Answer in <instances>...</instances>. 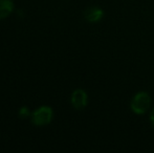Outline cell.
Returning a JSON list of instances; mask_svg holds the SVG:
<instances>
[{
  "label": "cell",
  "mask_w": 154,
  "mask_h": 153,
  "mask_svg": "<svg viewBox=\"0 0 154 153\" xmlns=\"http://www.w3.org/2000/svg\"><path fill=\"white\" fill-rule=\"evenodd\" d=\"M151 106V96L147 91H140L134 94L130 102V108L135 115H145Z\"/></svg>",
  "instance_id": "6da1fadb"
},
{
  "label": "cell",
  "mask_w": 154,
  "mask_h": 153,
  "mask_svg": "<svg viewBox=\"0 0 154 153\" xmlns=\"http://www.w3.org/2000/svg\"><path fill=\"white\" fill-rule=\"evenodd\" d=\"M53 109L48 106H42L34 111L32 115V121L37 126H44L51 122L53 120Z\"/></svg>",
  "instance_id": "7a4b0ae2"
},
{
  "label": "cell",
  "mask_w": 154,
  "mask_h": 153,
  "mask_svg": "<svg viewBox=\"0 0 154 153\" xmlns=\"http://www.w3.org/2000/svg\"><path fill=\"white\" fill-rule=\"evenodd\" d=\"M88 96L85 90L75 89L71 94V104L77 110H82L87 106Z\"/></svg>",
  "instance_id": "3957f363"
},
{
  "label": "cell",
  "mask_w": 154,
  "mask_h": 153,
  "mask_svg": "<svg viewBox=\"0 0 154 153\" xmlns=\"http://www.w3.org/2000/svg\"><path fill=\"white\" fill-rule=\"evenodd\" d=\"M85 19L89 22H99L102 18L104 17V11L101 8L97 6H90L84 13Z\"/></svg>",
  "instance_id": "277c9868"
},
{
  "label": "cell",
  "mask_w": 154,
  "mask_h": 153,
  "mask_svg": "<svg viewBox=\"0 0 154 153\" xmlns=\"http://www.w3.org/2000/svg\"><path fill=\"white\" fill-rule=\"evenodd\" d=\"M14 10L12 0H0V20L8 17Z\"/></svg>",
  "instance_id": "5b68a950"
},
{
  "label": "cell",
  "mask_w": 154,
  "mask_h": 153,
  "mask_svg": "<svg viewBox=\"0 0 154 153\" xmlns=\"http://www.w3.org/2000/svg\"><path fill=\"white\" fill-rule=\"evenodd\" d=\"M29 115H31V112H29L27 107H22V108L20 109V111H19V116L22 118H29Z\"/></svg>",
  "instance_id": "8992f818"
},
{
  "label": "cell",
  "mask_w": 154,
  "mask_h": 153,
  "mask_svg": "<svg viewBox=\"0 0 154 153\" xmlns=\"http://www.w3.org/2000/svg\"><path fill=\"white\" fill-rule=\"evenodd\" d=\"M150 122H151V124H152V126L154 127V108L152 109V111H151V113H150Z\"/></svg>",
  "instance_id": "52a82bcc"
}]
</instances>
